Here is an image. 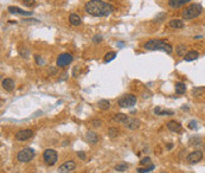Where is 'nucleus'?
<instances>
[{"label":"nucleus","mask_w":205,"mask_h":173,"mask_svg":"<svg viewBox=\"0 0 205 173\" xmlns=\"http://www.w3.org/2000/svg\"><path fill=\"white\" fill-rule=\"evenodd\" d=\"M84 10L94 17H107L114 12V7L103 0H89L84 5Z\"/></svg>","instance_id":"nucleus-1"},{"label":"nucleus","mask_w":205,"mask_h":173,"mask_svg":"<svg viewBox=\"0 0 205 173\" xmlns=\"http://www.w3.org/2000/svg\"><path fill=\"white\" fill-rule=\"evenodd\" d=\"M144 48L146 49V50H152V51H154V50H161V51H165L166 54H171L173 51V49H172V46H171L170 44H167L163 39H151V41H148L147 43H145Z\"/></svg>","instance_id":"nucleus-2"},{"label":"nucleus","mask_w":205,"mask_h":173,"mask_svg":"<svg viewBox=\"0 0 205 173\" xmlns=\"http://www.w3.org/2000/svg\"><path fill=\"white\" fill-rule=\"evenodd\" d=\"M203 11V7L199 4H192L188 7H186L184 11H183V18L188 20V19H194L199 16Z\"/></svg>","instance_id":"nucleus-3"},{"label":"nucleus","mask_w":205,"mask_h":173,"mask_svg":"<svg viewBox=\"0 0 205 173\" xmlns=\"http://www.w3.org/2000/svg\"><path fill=\"white\" fill-rule=\"evenodd\" d=\"M135 103H136V96L133 95V94L122 95L117 100V104L122 108H130L135 106Z\"/></svg>","instance_id":"nucleus-4"},{"label":"nucleus","mask_w":205,"mask_h":173,"mask_svg":"<svg viewBox=\"0 0 205 173\" xmlns=\"http://www.w3.org/2000/svg\"><path fill=\"white\" fill-rule=\"evenodd\" d=\"M35 158V151L30 147L20 149L17 154V159L19 162H29Z\"/></svg>","instance_id":"nucleus-5"},{"label":"nucleus","mask_w":205,"mask_h":173,"mask_svg":"<svg viewBox=\"0 0 205 173\" xmlns=\"http://www.w3.org/2000/svg\"><path fill=\"white\" fill-rule=\"evenodd\" d=\"M43 158H44V161L46 162V165L52 166V165H55V164L57 162V160H58V154H57V152H56L55 149L47 148L44 151Z\"/></svg>","instance_id":"nucleus-6"},{"label":"nucleus","mask_w":205,"mask_h":173,"mask_svg":"<svg viewBox=\"0 0 205 173\" xmlns=\"http://www.w3.org/2000/svg\"><path fill=\"white\" fill-rule=\"evenodd\" d=\"M74 60L72 55L68 54V52H64V54L59 55L58 58H57V65L58 66H66L69 65L71 62Z\"/></svg>","instance_id":"nucleus-7"},{"label":"nucleus","mask_w":205,"mask_h":173,"mask_svg":"<svg viewBox=\"0 0 205 173\" xmlns=\"http://www.w3.org/2000/svg\"><path fill=\"white\" fill-rule=\"evenodd\" d=\"M75 168H76V162L74 160H68L58 167V173H69Z\"/></svg>","instance_id":"nucleus-8"},{"label":"nucleus","mask_w":205,"mask_h":173,"mask_svg":"<svg viewBox=\"0 0 205 173\" xmlns=\"http://www.w3.org/2000/svg\"><path fill=\"white\" fill-rule=\"evenodd\" d=\"M33 137V131L31 129H22L16 133V139L18 141H26Z\"/></svg>","instance_id":"nucleus-9"},{"label":"nucleus","mask_w":205,"mask_h":173,"mask_svg":"<svg viewBox=\"0 0 205 173\" xmlns=\"http://www.w3.org/2000/svg\"><path fill=\"white\" fill-rule=\"evenodd\" d=\"M203 159V152L202 151H193L186 156V160L190 164H197Z\"/></svg>","instance_id":"nucleus-10"},{"label":"nucleus","mask_w":205,"mask_h":173,"mask_svg":"<svg viewBox=\"0 0 205 173\" xmlns=\"http://www.w3.org/2000/svg\"><path fill=\"white\" fill-rule=\"evenodd\" d=\"M1 85H2V88L6 91H12L14 89V87H16V83H14V81L12 78H5V79H2Z\"/></svg>","instance_id":"nucleus-11"},{"label":"nucleus","mask_w":205,"mask_h":173,"mask_svg":"<svg viewBox=\"0 0 205 173\" xmlns=\"http://www.w3.org/2000/svg\"><path fill=\"white\" fill-rule=\"evenodd\" d=\"M124 126L128 128V129H136L140 127V121L138 119H133V118H129L128 121L124 123Z\"/></svg>","instance_id":"nucleus-12"},{"label":"nucleus","mask_w":205,"mask_h":173,"mask_svg":"<svg viewBox=\"0 0 205 173\" xmlns=\"http://www.w3.org/2000/svg\"><path fill=\"white\" fill-rule=\"evenodd\" d=\"M167 128L170 129L171 132H174V133H178V132L182 131V125L177 121H168L167 122Z\"/></svg>","instance_id":"nucleus-13"},{"label":"nucleus","mask_w":205,"mask_h":173,"mask_svg":"<svg viewBox=\"0 0 205 173\" xmlns=\"http://www.w3.org/2000/svg\"><path fill=\"white\" fill-rule=\"evenodd\" d=\"M129 116L128 115H126V114H122V113H119V114H115L114 116H113V120L115 121V122H120V123H126L127 121H128Z\"/></svg>","instance_id":"nucleus-14"},{"label":"nucleus","mask_w":205,"mask_h":173,"mask_svg":"<svg viewBox=\"0 0 205 173\" xmlns=\"http://www.w3.org/2000/svg\"><path fill=\"white\" fill-rule=\"evenodd\" d=\"M85 139H87V141L90 143H97V141H99V137H97V134L93 131L87 132V134H85Z\"/></svg>","instance_id":"nucleus-15"},{"label":"nucleus","mask_w":205,"mask_h":173,"mask_svg":"<svg viewBox=\"0 0 205 173\" xmlns=\"http://www.w3.org/2000/svg\"><path fill=\"white\" fill-rule=\"evenodd\" d=\"M8 11L11 13H14V14H20V16H31L32 13L31 12H26V11H23L22 8H19V7H16V6H10L7 8Z\"/></svg>","instance_id":"nucleus-16"},{"label":"nucleus","mask_w":205,"mask_h":173,"mask_svg":"<svg viewBox=\"0 0 205 173\" xmlns=\"http://www.w3.org/2000/svg\"><path fill=\"white\" fill-rule=\"evenodd\" d=\"M168 25H170V27H172V29H183L185 26L184 22L180 20V19H172V20H170Z\"/></svg>","instance_id":"nucleus-17"},{"label":"nucleus","mask_w":205,"mask_h":173,"mask_svg":"<svg viewBox=\"0 0 205 173\" xmlns=\"http://www.w3.org/2000/svg\"><path fill=\"white\" fill-rule=\"evenodd\" d=\"M184 57H185L184 60H186V62H192V60H197V58L199 57V54H198L197 51H194V50H193V51H188V54L185 55Z\"/></svg>","instance_id":"nucleus-18"},{"label":"nucleus","mask_w":205,"mask_h":173,"mask_svg":"<svg viewBox=\"0 0 205 173\" xmlns=\"http://www.w3.org/2000/svg\"><path fill=\"white\" fill-rule=\"evenodd\" d=\"M69 22H70V24L74 25V26H78V25H81V23H82L81 18H80L77 14H75V13H72V14L69 16Z\"/></svg>","instance_id":"nucleus-19"},{"label":"nucleus","mask_w":205,"mask_h":173,"mask_svg":"<svg viewBox=\"0 0 205 173\" xmlns=\"http://www.w3.org/2000/svg\"><path fill=\"white\" fill-rule=\"evenodd\" d=\"M174 89H176L177 94L183 95L186 91V85H185V83H183V82H177L176 85H174Z\"/></svg>","instance_id":"nucleus-20"},{"label":"nucleus","mask_w":205,"mask_h":173,"mask_svg":"<svg viewBox=\"0 0 205 173\" xmlns=\"http://www.w3.org/2000/svg\"><path fill=\"white\" fill-rule=\"evenodd\" d=\"M154 114L155 115H160V116H167V115H173V112L172 110H163L160 107L154 108Z\"/></svg>","instance_id":"nucleus-21"},{"label":"nucleus","mask_w":205,"mask_h":173,"mask_svg":"<svg viewBox=\"0 0 205 173\" xmlns=\"http://www.w3.org/2000/svg\"><path fill=\"white\" fill-rule=\"evenodd\" d=\"M184 5V0H168V6L172 8H179Z\"/></svg>","instance_id":"nucleus-22"},{"label":"nucleus","mask_w":205,"mask_h":173,"mask_svg":"<svg viewBox=\"0 0 205 173\" xmlns=\"http://www.w3.org/2000/svg\"><path fill=\"white\" fill-rule=\"evenodd\" d=\"M97 106L102 110H108L110 108V102L108 101V100H100L99 103H97Z\"/></svg>","instance_id":"nucleus-23"},{"label":"nucleus","mask_w":205,"mask_h":173,"mask_svg":"<svg viewBox=\"0 0 205 173\" xmlns=\"http://www.w3.org/2000/svg\"><path fill=\"white\" fill-rule=\"evenodd\" d=\"M176 52L178 56H185V55H186V46H185L184 44H179V45H177Z\"/></svg>","instance_id":"nucleus-24"},{"label":"nucleus","mask_w":205,"mask_h":173,"mask_svg":"<svg viewBox=\"0 0 205 173\" xmlns=\"http://www.w3.org/2000/svg\"><path fill=\"white\" fill-rule=\"evenodd\" d=\"M127 168H128V165L126 162H121V164H119V165L115 166V171H117V172H124Z\"/></svg>","instance_id":"nucleus-25"},{"label":"nucleus","mask_w":205,"mask_h":173,"mask_svg":"<svg viewBox=\"0 0 205 173\" xmlns=\"http://www.w3.org/2000/svg\"><path fill=\"white\" fill-rule=\"evenodd\" d=\"M115 57H116V54H115L114 51H110V52H108V54L105 56V62L108 63V62H110V60H114Z\"/></svg>","instance_id":"nucleus-26"},{"label":"nucleus","mask_w":205,"mask_h":173,"mask_svg":"<svg viewBox=\"0 0 205 173\" xmlns=\"http://www.w3.org/2000/svg\"><path fill=\"white\" fill-rule=\"evenodd\" d=\"M117 134H119V131H117L116 128H109V129H108V137H111V139L116 137Z\"/></svg>","instance_id":"nucleus-27"},{"label":"nucleus","mask_w":205,"mask_h":173,"mask_svg":"<svg viewBox=\"0 0 205 173\" xmlns=\"http://www.w3.org/2000/svg\"><path fill=\"white\" fill-rule=\"evenodd\" d=\"M140 164L142 166H147V165H152V162H151V158L149 156H145V158H142L140 160Z\"/></svg>","instance_id":"nucleus-28"},{"label":"nucleus","mask_w":205,"mask_h":173,"mask_svg":"<svg viewBox=\"0 0 205 173\" xmlns=\"http://www.w3.org/2000/svg\"><path fill=\"white\" fill-rule=\"evenodd\" d=\"M152 170H154V165H151L149 167H146V168H138V170H136V172L147 173V172H149V171H152Z\"/></svg>","instance_id":"nucleus-29"},{"label":"nucleus","mask_w":205,"mask_h":173,"mask_svg":"<svg viewBox=\"0 0 205 173\" xmlns=\"http://www.w3.org/2000/svg\"><path fill=\"white\" fill-rule=\"evenodd\" d=\"M203 91H204L203 88H196V89L192 90V95L193 96H200L202 94H203Z\"/></svg>","instance_id":"nucleus-30"},{"label":"nucleus","mask_w":205,"mask_h":173,"mask_svg":"<svg viewBox=\"0 0 205 173\" xmlns=\"http://www.w3.org/2000/svg\"><path fill=\"white\" fill-rule=\"evenodd\" d=\"M47 74H49L50 76L56 75V74H57V68H55V66H50V68L47 69Z\"/></svg>","instance_id":"nucleus-31"},{"label":"nucleus","mask_w":205,"mask_h":173,"mask_svg":"<svg viewBox=\"0 0 205 173\" xmlns=\"http://www.w3.org/2000/svg\"><path fill=\"white\" fill-rule=\"evenodd\" d=\"M35 60H36V62H37L38 65H44V64H45V60H43L41 56H36Z\"/></svg>","instance_id":"nucleus-32"},{"label":"nucleus","mask_w":205,"mask_h":173,"mask_svg":"<svg viewBox=\"0 0 205 173\" xmlns=\"http://www.w3.org/2000/svg\"><path fill=\"white\" fill-rule=\"evenodd\" d=\"M93 42H94L95 44L101 43L102 42V36H101V35H95V36L93 37Z\"/></svg>","instance_id":"nucleus-33"},{"label":"nucleus","mask_w":205,"mask_h":173,"mask_svg":"<svg viewBox=\"0 0 205 173\" xmlns=\"http://www.w3.org/2000/svg\"><path fill=\"white\" fill-rule=\"evenodd\" d=\"M165 17H166V14H165V13H160V14H158V16L155 17L154 22H163Z\"/></svg>","instance_id":"nucleus-34"},{"label":"nucleus","mask_w":205,"mask_h":173,"mask_svg":"<svg viewBox=\"0 0 205 173\" xmlns=\"http://www.w3.org/2000/svg\"><path fill=\"white\" fill-rule=\"evenodd\" d=\"M91 123H93V126H95V127H100V126L102 125V121H101L100 119H94L91 121Z\"/></svg>","instance_id":"nucleus-35"},{"label":"nucleus","mask_w":205,"mask_h":173,"mask_svg":"<svg viewBox=\"0 0 205 173\" xmlns=\"http://www.w3.org/2000/svg\"><path fill=\"white\" fill-rule=\"evenodd\" d=\"M196 127H197V122H196L194 120L190 121V123H188V128H190V129H194Z\"/></svg>","instance_id":"nucleus-36"},{"label":"nucleus","mask_w":205,"mask_h":173,"mask_svg":"<svg viewBox=\"0 0 205 173\" xmlns=\"http://www.w3.org/2000/svg\"><path fill=\"white\" fill-rule=\"evenodd\" d=\"M36 0H23V2L25 5H27V6H32L33 4H35Z\"/></svg>","instance_id":"nucleus-37"},{"label":"nucleus","mask_w":205,"mask_h":173,"mask_svg":"<svg viewBox=\"0 0 205 173\" xmlns=\"http://www.w3.org/2000/svg\"><path fill=\"white\" fill-rule=\"evenodd\" d=\"M77 155H78V158L82 159V160H85V159H87V156H85V154H84V152H77Z\"/></svg>","instance_id":"nucleus-38"},{"label":"nucleus","mask_w":205,"mask_h":173,"mask_svg":"<svg viewBox=\"0 0 205 173\" xmlns=\"http://www.w3.org/2000/svg\"><path fill=\"white\" fill-rule=\"evenodd\" d=\"M142 97H144V99H148V97H151V93H148V91H147V93H144V94H142Z\"/></svg>","instance_id":"nucleus-39"},{"label":"nucleus","mask_w":205,"mask_h":173,"mask_svg":"<svg viewBox=\"0 0 205 173\" xmlns=\"http://www.w3.org/2000/svg\"><path fill=\"white\" fill-rule=\"evenodd\" d=\"M172 147H173L172 143H168V145H167V149H172Z\"/></svg>","instance_id":"nucleus-40"},{"label":"nucleus","mask_w":205,"mask_h":173,"mask_svg":"<svg viewBox=\"0 0 205 173\" xmlns=\"http://www.w3.org/2000/svg\"><path fill=\"white\" fill-rule=\"evenodd\" d=\"M160 173H167V172H160Z\"/></svg>","instance_id":"nucleus-41"}]
</instances>
